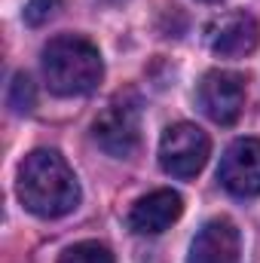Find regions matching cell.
<instances>
[{"label":"cell","instance_id":"cell-5","mask_svg":"<svg viewBox=\"0 0 260 263\" xmlns=\"http://www.w3.org/2000/svg\"><path fill=\"white\" fill-rule=\"evenodd\" d=\"M199 107L217 126H233L245 110V77L236 70H208L199 80Z\"/></svg>","mask_w":260,"mask_h":263},{"label":"cell","instance_id":"cell-2","mask_svg":"<svg viewBox=\"0 0 260 263\" xmlns=\"http://www.w3.org/2000/svg\"><path fill=\"white\" fill-rule=\"evenodd\" d=\"M43 77L55 95H65V98L89 95L104 77V62L95 43L77 34H65L46 43Z\"/></svg>","mask_w":260,"mask_h":263},{"label":"cell","instance_id":"cell-10","mask_svg":"<svg viewBox=\"0 0 260 263\" xmlns=\"http://www.w3.org/2000/svg\"><path fill=\"white\" fill-rule=\"evenodd\" d=\"M59 263H114V254L101 242H77L59 257Z\"/></svg>","mask_w":260,"mask_h":263},{"label":"cell","instance_id":"cell-12","mask_svg":"<svg viewBox=\"0 0 260 263\" xmlns=\"http://www.w3.org/2000/svg\"><path fill=\"white\" fill-rule=\"evenodd\" d=\"M59 6H62V0H31L25 6V22L34 25V28H40L43 22H49L59 12Z\"/></svg>","mask_w":260,"mask_h":263},{"label":"cell","instance_id":"cell-8","mask_svg":"<svg viewBox=\"0 0 260 263\" xmlns=\"http://www.w3.org/2000/svg\"><path fill=\"white\" fill-rule=\"evenodd\" d=\"M242 260V239L230 217H211L202 223L190 245L187 263H239Z\"/></svg>","mask_w":260,"mask_h":263},{"label":"cell","instance_id":"cell-7","mask_svg":"<svg viewBox=\"0 0 260 263\" xmlns=\"http://www.w3.org/2000/svg\"><path fill=\"white\" fill-rule=\"evenodd\" d=\"M205 43L214 55H224V59H242V55H251L260 43V25L251 12H224L217 18L208 22L205 28Z\"/></svg>","mask_w":260,"mask_h":263},{"label":"cell","instance_id":"cell-4","mask_svg":"<svg viewBox=\"0 0 260 263\" xmlns=\"http://www.w3.org/2000/svg\"><path fill=\"white\" fill-rule=\"evenodd\" d=\"M208 153H211V141L193 123L169 126L162 141H159V165H162V172L172 175V178H181V181L196 178L205 168Z\"/></svg>","mask_w":260,"mask_h":263},{"label":"cell","instance_id":"cell-9","mask_svg":"<svg viewBox=\"0 0 260 263\" xmlns=\"http://www.w3.org/2000/svg\"><path fill=\"white\" fill-rule=\"evenodd\" d=\"M184 211V199L175 190H153L141 196L129 211V230L138 236H159L165 233Z\"/></svg>","mask_w":260,"mask_h":263},{"label":"cell","instance_id":"cell-6","mask_svg":"<svg viewBox=\"0 0 260 263\" xmlns=\"http://www.w3.org/2000/svg\"><path fill=\"white\" fill-rule=\"evenodd\" d=\"M217 181L227 193L239 199L260 196V141L257 138H239L233 141L217 165Z\"/></svg>","mask_w":260,"mask_h":263},{"label":"cell","instance_id":"cell-11","mask_svg":"<svg viewBox=\"0 0 260 263\" xmlns=\"http://www.w3.org/2000/svg\"><path fill=\"white\" fill-rule=\"evenodd\" d=\"M34 101H37V92H34V83L28 73H15L12 83H9V107L15 114H31L34 110Z\"/></svg>","mask_w":260,"mask_h":263},{"label":"cell","instance_id":"cell-3","mask_svg":"<svg viewBox=\"0 0 260 263\" xmlns=\"http://www.w3.org/2000/svg\"><path fill=\"white\" fill-rule=\"evenodd\" d=\"M92 138L98 147L117 159H126L135 153L141 141V107L129 95H117L92 123Z\"/></svg>","mask_w":260,"mask_h":263},{"label":"cell","instance_id":"cell-1","mask_svg":"<svg viewBox=\"0 0 260 263\" xmlns=\"http://www.w3.org/2000/svg\"><path fill=\"white\" fill-rule=\"evenodd\" d=\"M15 193L37 217H65L80 205V184L59 150H31L18 165Z\"/></svg>","mask_w":260,"mask_h":263}]
</instances>
